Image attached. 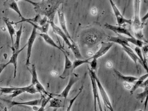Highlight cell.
Instances as JSON below:
<instances>
[{
	"mask_svg": "<svg viewBox=\"0 0 148 111\" xmlns=\"http://www.w3.org/2000/svg\"><path fill=\"white\" fill-rule=\"evenodd\" d=\"M71 49L74 56L76 57V59H81L83 58V56L81 55L79 48L78 47L77 45L74 42V41L72 42V46Z\"/></svg>",
	"mask_w": 148,
	"mask_h": 111,
	"instance_id": "obj_27",
	"label": "cell"
},
{
	"mask_svg": "<svg viewBox=\"0 0 148 111\" xmlns=\"http://www.w3.org/2000/svg\"><path fill=\"white\" fill-rule=\"evenodd\" d=\"M43 98L40 99H36L28 101H9V103L11 104V106H40L42 103Z\"/></svg>",
	"mask_w": 148,
	"mask_h": 111,
	"instance_id": "obj_12",
	"label": "cell"
},
{
	"mask_svg": "<svg viewBox=\"0 0 148 111\" xmlns=\"http://www.w3.org/2000/svg\"><path fill=\"white\" fill-rule=\"evenodd\" d=\"M39 35L40 36H41V37L44 39V40L45 41V42L46 43L49 44L50 46L59 49L60 51H62L64 53H66L68 54V53L64 49L59 47L58 45L56 44V42L53 40V39L48 34L40 33V34H39Z\"/></svg>",
	"mask_w": 148,
	"mask_h": 111,
	"instance_id": "obj_15",
	"label": "cell"
},
{
	"mask_svg": "<svg viewBox=\"0 0 148 111\" xmlns=\"http://www.w3.org/2000/svg\"><path fill=\"white\" fill-rule=\"evenodd\" d=\"M28 23H30V24L33 26V27L35 28L36 29L39 30L40 31L41 33H43V34H47L48 30H49V26L50 24L49 22L46 23L45 25L43 26H40L38 24H37L36 23H34L32 22H28Z\"/></svg>",
	"mask_w": 148,
	"mask_h": 111,
	"instance_id": "obj_23",
	"label": "cell"
},
{
	"mask_svg": "<svg viewBox=\"0 0 148 111\" xmlns=\"http://www.w3.org/2000/svg\"><path fill=\"white\" fill-rule=\"evenodd\" d=\"M147 19H148V13H147L143 17H142L141 19H140V21H141L142 23H145V22L146 21Z\"/></svg>",
	"mask_w": 148,
	"mask_h": 111,
	"instance_id": "obj_33",
	"label": "cell"
},
{
	"mask_svg": "<svg viewBox=\"0 0 148 111\" xmlns=\"http://www.w3.org/2000/svg\"><path fill=\"white\" fill-rule=\"evenodd\" d=\"M125 38L128 41V42H131V43L136 45V47H138L142 48L143 46H144L145 42L146 43L147 42L135 38L134 37H125Z\"/></svg>",
	"mask_w": 148,
	"mask_h": 111,
	"instance_id": "obj_26",
	"label": "cell"
},
{
	"mask_svg": "<svg viewBox=\"0 0 148 111\" xmlns=\"http://www.w3.org/2000/svg\"><path fill=\"white\" fill-rule=\"evenodd\" d=\"M83 88H84V86H81V87L79 88V92H78L77 94V95L75 96V97H73L72 99H71L70 100V102H69V104L68 105V107H67V109H66V111H71V110L73 106V103L75 102L76 100L77 99V98L79 97V95L82 92V91L83 90Z\"/></svg>",
	"mask_w": 148,
	"mask_h": 111,
	"instance_id": "obj_29",
	"label": "cell"
},
{
	"mask_svg": "<svg viewBox=\"0 0 148 111\" xmlns=\"http://www.w3.org/2000/svg\"><path fill=\"white\" fill-rule=\"evenodd\" d=\"M15 1H16V2H18L20 1H25V0H15Z\"/></svg>",
	"mask_w": 148,
	"mask_h": 111,
	"instance_id": "obj_36",
	"label": "cell"
},
{
	"mask_svg": "<svg viewBox=\"0 0 148 111\" xmlns=\"http://www.w3.org/2000/svg\"><path fill=\"white\" fill-rule=\"evenodd\" d=\"M143 111V110H141V109H140V110H138V111Z\"/></svg>",
	"mask_w": 148,
	"mask_h": 111,
	"instance_id": "obj_37",
	"label": "cell"
},
{
	"mask_svg": "<svg viewBox=\"0 0 148 111\" xmlns=\"http://www.w3.org/2000/svg\"><path fill=\"white\" fill-rule=\"evenodd\" d=\"M30 72L32 75L31 84L34 87L35 89L38 91V93H40L42 95H44L47 96H51L48 92L46 91L43 85L40 82L38 77L36 66L34 64H33L32 65V69L30 70Z\"/></svg>",
	"mask_w": 148,
	"mask_h": 111,
	"instance_id": "obj_2",
	"label": "cell"
},
{
	"mask_svg": "<svg viewBox=\"0 0 148 111\" xmlns=\"http://www.w3.org/2000/svg\"><path fill=\"white\" fill-rule=\"evenodd\" d=\"M7 66H6L5 64H3L1 66H0V75L3 72L4 69Z\"/></svg>",
	"mask_w": 148,
	"mask_h": 111,
	"instance_id": "obj_34",
	"label": "cell"
},
{
	"mask_svg": "<svg viewBox=\"0 0 148 111\" xmlns=\"http://www.w3.org/2000/svg\"><path fill=\"white\" fill-rule=\"evenodd\" d=\"M57 110H58V108H53V111H57Z\"/></svg>",
	"mask_w": 148,
	"mask_h": 111,
	"instance_id": "obj_35",
	"label": "cell"
},
{
	"mask_svg": "<svg viewBox=\"0 0 148 111\" xmlns=\"http://www.w3.org/2000/svg\"><path fill=\"white\" fill-rule=\"evenodd\" d=\"M122 47L123 50L128 54L129 57L131 59V60L134 62V63L136 64V67L137 70L138 72L137 62L138 61L140 63V61L138 57L136 55V54L135 53L131 47L126 46H122Z\"/></svg>",
	"mask_w": 148,
	"mask_h": 111,
	"instance_id": "obj_17",
	"label": "cell"
},
{
	"mask_svg": "<svg viewBox=\"0 0 148 111\" xmlns=\"http://www.w3.org/2000/svg\"><path fill=\"white\" fill-rule=\"evenodd\" d=\"M109 1L110 3L113 12H114L118 25L123 26L125 24L131 25L132 24V21L130 19H126L122 15L120 10L114 3L113 0H109Z\"/></svg>",
	"mask_w": 148,
	"mask_h": 111,
	"instance_id": "obj_4",
	"label": "cell"
},
{
	"mask_svg": "<svg viewBox=\"0 0 148 111\" xmlns=\"http://www.w3.org/2000/svg\"><path fill=\"white\" fill-rule=\"evenodd\" d=\"M6 108L4 106V104L1 101H0V111H6Z\"/></svg>",
	"mask_w": 148,
	"mask_h": 111,
	"instance_id": "obj_32",
	"label": "cell"
},
{
	"mask_svg": "<svg viewBox=\"0 0 148 111\" xmlns=\"http://www.w3.org/2000/svg\"><path fill=\"white\" fill-rule=\"evenodd\" d=\"M79 75L73 72L70 75V79H69L68 84L66 85L64 90L60 94H59L58 96L66 100L73 86L79 79Z\"/></svg>",
	"mask_w": 148,
	"mask_h": 111,
	"instance_id": "obj_6",
	"label": "cell"
},
{
	"mask_svg": "<svg viewBox=\"0 0 148 111\" xmlns=\"http://www.w3.org/2000/svg\"><path fill=\"white\" fill-rule=\"evenodd\" d=\"M134 50H135L136 54L137 56L138 57L140 60V64L143 66L145 69L146 71L148 72V66H147V61L144 57L143 53H142V49H141L140 47H136L134 49Z\"/></svg>",
	"mask_w": 148,
	"mask_h": 111,
	"instance_id": "obj_21",
	"label": "cell"
},
{
	"mask_svg": "<svg viewBox=\"0 0 148 111\" xmlns=\"http://www.w3.org/2000/svg\"><path fill=\"white\" fill-rule=\"evenodd\" d=\"M51 97V96H49L48 99H47L43 98L42 104H41L40 108L37 111H45V110L46 106L47 104L49 102V100Z\"/></svg>",
	"mask_w": 148,
	"mask_h": 111,
	"instance_id": "obj_30",
	"label": "cell"
},
{
	"mask_svg": "<svg viewBox=\"0 0 148 111\" xmlns=\"http://www.w3.org/2000/svg\"><path fill=\"white\" fill-rule=\"evenodd\" d=\"M45 1V0H41V1Z\"/></svg>",
	"mask_w": 148,
	"mask_h": 111,
	"instance_id": "obj_38",
	"label": "cell"
},
{
	"mask_svg": "<svg viewBox=\"0 0 148 111\" xmlns=\"http://www.w3.org/2000/svg\"><path fill=\"white\" fill-rule=\"evenodd\" d=\"M92 60L91 61H90L89 64L90 66V69L93 71H95L97 69V60L92 58Z\"/></svg>",
	"mask_w": 148,
	"mask_h": 111,
	"instance_id": "obj_31",
	"label": "cell"
},
{
	"mask_svg": "<svg viewBox=\"0 0 148 111\" xmlns=\"http://www.w3.org/2000/svg\"><path fill=\"white\" fill-rule=\"evenodd\" d=\"M37 29L35 28H33L32 33L28 39V41L26 43L27 47V51L26 60L25 66H28L30 65V59L32 56V50L34 44L37 37Z\"/></svg>",
	"mask_w": 148,
	"mask_h": 111,
	"instance_id": "obj_5",
	"label": "cell"
},
{
	"mask_svg": "<svg viewBox=\"0 0 148 111\" xmlns=\"http://www.w3.org/2000/svg\"><path fill=\"white\" fill-rule=\"evenodd\" d=\"M58 16L59 21L60 24V28L64 32L67 37L69 38L71 42H73V40L72 39L69 31L67 29V27L66 25V21L65 17L64 12L61 11H58Z\"/></svg>",
	"mask_w": 148,
	"mask_h": 111,
	"instance_id": "obj_13",
	"label": "cell"
},
{
	"mask_svg": "<svg viewBox=\"0 0 148 111\" xmlns=\"http://www.w3.org/2000/svg\"><path fill=\"white\" fill-rule=\"evenodd\" d=\"M148 73L142 75L141 77L138 78V79L136 81V83L134 84V86H132V88L131 89L130 93L131 94L133 93L138 88L140 87V86L142 85L143 82L145 80L148 79Z\"/></svg>",
	"mask_w": 148,
	"mask_h": 111,
	"instance_id": "obj_24",
	"label": "cell"
},
{
	"mask_svg": "<svg viewBox=\"0 0 148 111\" xmlns=\"http://www.w3.org/2000/svg\"><path fill=\"white\" fill-rule=\"evenodd\" d=\"M90 60V58L87 59H76L72 62L73 71L81 65L84 64H89Z\"/></svg>",
	"mask_w": 148,
	"mask_h": 111,
	"instance_id": "obj_25",
	"label": "cell"
},
{
	"mask_svg": "<svg viewBox=\"0 0 148 111\" xmlns=\"http://www.w3.org/2000/svg\"><path fill=\"white\" fill-rule=\"evenodd\" d=\"M117 36H109L108 38V40L113 43H116L122 46H126L131 47L130 43L125 38V36L122 35L117 34Z\"/></svg>",
	"mask_w": 148,
	"mask_h": 111,
	"instance_id": "obj_14",
	"label": "cell"
},
{
	"mask_svg": "<svg viewBox=\"0 0 148 111\" xmlns=\"http://www.w3.org/2000/svg\"><path fill=\"white\" fill-rule=\"evenodd\" d=\"M113 43L111 42H102L101 43V47L94 54L90 59L95 58L97 60L98 58L103 56L108 51H109L111 48L113 46Z\"/></svg>",
	"mask_w": 148,
	"mask_h": 111,
	"instance_id": "obj_10",
	"label": "cell"
},
{
	"mask_svg": "<svg viewBox=\"0 0 148 111\" xmlns=\"http://www.w3.org/2000/svg\"><path fill=\"white\" fill-rule=\"evenodd\" d=\"M105 27L107 29L111 30L117 34L125 35L128 37H133L134 36L132 35L130 32L125 27L119 25H114L106 23L105 24Z\"/></svg>",
	"mask_w": 148,
	"mask_h": 111,
	"instance_id": "obj_7",
	"label": "cell"
},
{
	"mask_svg": "<svg viewBox=\"0 0 148 111\" xmlns=\"http://www.w3.org/2000/svg\"><path fill=\"white\" fill-rule=\"evenodd\" d=\"M23 31V26L22 24L21 25L18 30L16 31V40L14 43L13 47H11V49H14L15 50H18L20 49V42Z\"/></svg>",
	"mask_w": 148,
	"mask_h": 111,
	"instance_id": "obj_20",
	"label": "cell"
},
{
	"mask_svg": "<svg viewBox=\"0 0 148 111\" xmlns=\"http://www.w3.org/2000/svg\"><path fill=\"white\" fill-rule=\"evenodd\" d=\"M113 70L115 74L117 76L118 79L122 81L131 83L135 82L138 79V77H136V76H127V75H124L116 69H114Z\"/></svg>",
	"mask_w": 148,
	"mask_h": 111,
	"instance_id": "obj_18",
	"label": "cell"
},
{
	"mask_svg": "<svg viewBox=\"0 0 148 111\" xmlns=\"http://www.w3.org/2000/svg\"><path fill=\"white\" fill-rule=\"evenodd\" d=\"M0 92L4 94H10L12 98H15L20 95L26 92L31 94H34L38 93L32 84L27 86L22 87H0Z\"/></svg>",
	"mask_w": 148,
	"mask_h": 111,
	"instance_id": "obj_1",
	"label": "cell"
},
{
	"mask_svg": "<svg viewBox=\"0 0 148 111\" xmlns=\"http://www.w3.org/2000/svg\"><path fill=\"white\" fill-rule=\"evenodd\" d=\"M65 57L64 68L62 74L60 75V78L65 79L71 75L73 72L72 70V62L71 61L68 56V54L64 53Z\"/></svg>",
	"mask_w": 148,
	"mask_h": 111,
	"instance_id": "obj_11",
	"label": "cell"
},
{
	"mask_svg": "<svg viewBox=\"0 0 148 111\" xmlns=\"http://www.w3.org/2000/svg\"><path fill=\"white\" fill-rule=\"evenodd\" d=\"M27 47V44L22 48L18 50H15L14 49H11L12 50V55L10 57V60L8 61V62L5 63L6 66H7L8 65L10 64H12L14 66V78H15L17 75V67H18V60L19 54L24 50V49Z\"/></svg>",
	"mask_w": 148,
	"mask_h": 111,
	"instance_id": "obj_8",
	"label": "cell"
},
{
	"mask_svg": "<svg viewBox=\"0 0 148 111\" xmlns=\"http://www.w3.org/2000/svg\"><path fill=\"white\" fill-rule=\"evenodd\" d=\"M5 3H6L5 4L8 6V8L15 11L17 14H18L21 18L24 17L20 10L17 2H16L15 0H8Z\"/></svg>",
	"mask_w": 148,
	"mask_h": 111,
	"instance_id": "obj_22",
	"label": "cell"
},
{
	"mask_svg": "<svg viewBox=\"0 0 148 111\" xmlns=\"http://www.w3.org/2000/svg\"><path fill=\"white\" fill-rule=\"evenodd\" d=\"M95 79H96L98 91H99V92H100V95H101V98L103 101L105 107H106L109 110H110V111H114V109L112 105L111 102L110 100V98H109L106 91L102 85V83L100 82L99 79L97 76V75L95 76Z\"/></svg>",
	"mask_w": 148,
	"mask_h": 111,
	"instance_id": "obj_3",
	"label": "cell"
},
{
	"mask_svg": "<svg viewBox=\"0 0 148 111\" xmlns=\"http://www.w3.org/2000/svg\"><path fill=\"white\" fill-rule=\"evenodd\" d=\"M48 22H49L50 25L51 27L53 33L60 36L63 39L64 41L66 43V45L69 47V48L71 49L72 46V42H71V41L69 40L68 37H67V36L65 34L64 32L62 30V29L60 27H58L55 24L54 21H53V20L49 21Z\"/></svg>",
	"mask_w": 148,
	"mask_h": 111,
	"instance_id": "obj_9",
	"label": "cell"
},
{
	"mask_svg": "<svg viewBox=\"0 0 148 111\" xmlns=\"http://www.w3.org/2000/svg\"><path fill=\"white\" fill-rule=\"evenodd\" d=\"M148 86L144 88L143 91L140 93L137 94L136 95V99L139 100L141 102H143L145 100L146 98L148 97Z\"/></svg>",
	"mask_w": 148,
	"mask_h": 111,
	"instance_id": "obj_28",
	"label": "cell"
},
{
	"mask_svg": "<svg viewBox=\"0 0 148 111\" xmlns=\"http://www.w3.org/2000/svg\"><path fill=\"white\" fill-rule=\"evenodd\" d=\"M3 20L4 22L5 23L8 29V33H9V35H10L11 41L12 42V47H13L14 46V36H15V34H16V30H15V29L14 27L12 21H11L8 18L4 17L3 18Z\"/></svg>",
	"mask_w": 148,
	"mask_h": 111,
	"instance_id": "obj_16",
	"label": "cell"
},
{
	"mask_svg": "<svg viewBox=\"0 0 148 111\" xmlns=\"http://www.w3.org/2000/svg\"><path fill=\"white\" fill-rule=\"evenodd\" d=\"M49 105L48 108H58L64 107L65 106V101L60 99L57 98L51 97L49 100Z\"/></svg>",
	"mask_w": 148,
	"mask_h": 111,
	"instance_id": "obj_19",
	"label": "cell"
}]
</instances>
